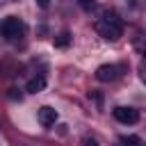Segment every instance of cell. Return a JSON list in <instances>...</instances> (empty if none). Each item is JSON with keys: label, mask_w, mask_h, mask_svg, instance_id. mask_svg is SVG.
Here are the masks:
<instances>
[{"label": "cell", "mask_w": 146, "mask_h": 146, "mask_svg": "<svg viewBox=\"0 0 146 146\" xmlns=\"http://www.w3.org/2000/svg\"><path fill=\"white\" fill-rule=\"evenodd\" d=\"M96 32L107 41H116L123 34V23H121V18L116 14H107V16L96 21Z\"/></svg>", "instance_id": "1"}, {"label": "cell", "mask_w": 146, "mask_h": 146, "mask_svg": "<svg viewBox=\"0 0 146 146\" xmlns=\"http://www.w3.org/2000/svg\"><path fill=\"white\" fill-rule=\"evenodd\" d=\"M23 32H25V25H23V21L16 18V16H7V18L0 23V34H2L5 39H16V36H21Z\"/></svg>", "instance_id": "2"}, {"label": "cell", "mask_w": 146, "mask_h": 146, "mask_svg": "<svg viewBox=\"0 0 146 146\" xmlns=\"http://www.w3.org/2000/svg\"><path fill=\"white\" fill-rule=\"evenodd\" d=\"M114 119L119 121V123H123V125H132V123H137L139 121V112L135 110V107H114Z\"/></svg>", "instance_id": "3"}, {"label": "cell", "mask_w": 146, "mask_h": 146, "mask_svg": "<svg viewBox=\"0 0 146 146\" xmlns=\"http://www.w3.org/2000/svg\"><path fill=\"white\" fill-rule=\"evenodd\" d=\"M119 73H121V68H119V66H114V64H103V66H98L96 78H98L100 82H112V80H116V78H119Z\"/></svg>", "instance_id": "4"}, {"label": "cell", "mask_w": 146, "mask_h": 146, "mask_svg": "<svg viewBox=\"0 0 146 146\" xmlns=\"http://www.w3.org/2000/svg\"><path fill=\"white\" fill-rule=\"evenodd\" d=\"M36 119H39V123H41L43 128H50V125H55V121H57V112H55V107L43 105V107H39Z\"/></svg>", "instance_id": "5"}, {"label": "cell", "mask_w": 146, "mask_h": 146, "mask_svg": "<svg viewBox=\"0 0 146 146\" xmlns=\"http://www.w3.org/2000/svg\"><path fill=\"white\" fill-rule=\"evenodd\" d=\"M46 89V75H34L32 80H27V84H25V91L27 94H39V91H43Z\"/></svg>", "instance_id": "6"}, {"label": "cell", "mask_w": 146, "mask_h": 146, "mask_svg": "<svg viewBox=\"0 0 146 146\" xmlns=\"http://www.w3.org/2000/svg\"><path fill=\"white\" fill-rule=\"evenodd\" d=\"M68 43H71V34L68 32H59L55 36V48H66Z\"/></svg>", "instance_id": "7"}, {"label": "cell", "mask_w": 146, "mask_h": 146, "mask_svg": "<svg viewBox=\"0 0 146 146\" xmlns=\"http://www.w3.org/2000/svg\"><path fill=\"white\" fill-rule=\"evenodd\" d=\"M121 141L123 144H141V139L135 137V135H125V137H121Z\"/></svg>", "instance_id": "8"}, {"label": "cell", "mask_w": 146, "mask_h": 146, "mask_svg": "<svg viewBox=\"0 0 146 146\" xmlns=\"http://www.w3.org/2000/svg\"><path fill=\"white\" fill-rule=\"evenodd\" d=\"M80 2V7H84V9H89L91 5H94V0H78Z\"/></svg>", "instance_id": "9"}, {"label": "cell", "mask_w": 146, "mask_h": 146, "mask_svg": "<svg viewBox=\"0 0 146 146\" xmlns=\"http://www.w3.org/2000/svg\"><path fill=\"white\" fill-rule=\"evenodd\" d=\"M36 2H39V7H41V9H46V7L50 5V0H36Z\"/></svg>", "instance_id": "10"}]
</instances>
